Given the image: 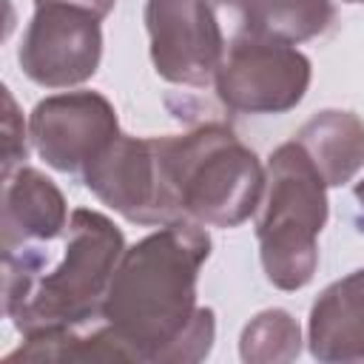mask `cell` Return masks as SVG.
<instances>
[{"instance_id": "cell-1", "label": "cell", "mask_w": 364, "mask_h": 364, "mask_svg": "<svg viewBox=\"0 0 364 364\" xmlns=\"http://www.w3.org/2000/svg\"><path fill=\"white\" fill-rule=\"evenodd\" d=\"M210 256V236L199 222H168L125 247L100 318L119 336L134 361L193 364L216 336L210 307L196 304L199 270Z\"/></svg>"}, {"instance_id": "cell-2", "label": "cell", "mask_w": 364, "mask_h": 364, "mask_svg": "<svg viewBox=\"0 0 364 364\" xmlns=\"http://www.w3.org/2000/svg\"><path fill=\"white\" fill-rule=\"evenodd\" d=\"M125 253L122 230L100 210L77 208L60 259L43 270V250L26 245L3 253V310L20 336L85 327L100 316L111 276Z\"/></svg>"}, {"instance_id": "cell-3", "label": "cell", "mask_w": 364, "mask_h": 364, "mask_svg": "<svg viewBox=\"0 0 364 364\" xmlns=\"http://www.w3.org/2000/svg\"><path fill=\"white\" fill-rule=\"evenodd\" d=\"M162 196L171 222L239 228L256 216L264 193V165L222 122L185 134L154 136Z\"/></svg>"}, {"instance_id": "cell-4", "label": "cell", "mask_w": 364, "mask_h": 364, "mask_svg": "<svg viewBox=\"0 0 364 364\" xmlns=\"http://www.w3.org/2000/svg\"><path fill=\"white\" fill-rule=\"evenodd\" d=\"M327 225V185L304 148L279 145L264 168L256 239L264 279L279 290H301L318 267V233Z\"/></svg>"}, {"instance_id": "cell-5", "label": "cell", "mask_w": 364, "mask_h": 364, "mask_svg": "<svg viewBox=\"0 0 364 364\" xmlns=\"http://www.w3.org/2000/svg\"><path fill=\"white\" fill-rule=\"evenodd\" d=\"M151 63L165 82L213 85L228 46L250 26L247 0H148Z\"/></svg>"}, {"instance_id": "cell-6", "label": "cell", "mask_w": 364, "mask_h": 364, "mask_svg": "<svg viewBox=\"0 0 364 364\" xmlns=\"http://www.w3.org/2000/svg\"><path fill=\"white\" fill-rule=\"evenodd\" d=\"M310 77V60L293 43L247 28L228 46L213 88L230 111L284 114L304 100Z\"/></svg>"}, {"instance_id": "cell-7", "label": "cell", "mask_w": 364, "mask_h": 364, "mask_svg": "<svg viewBox=\"0 0 364 364\" xmlns=\"http://www.w3.org/2000/svg\"><path fill=\"white\" fill-rule=\"evenodd\" d=\"M17 60L23 74L43 88L82 85L102 60V17L71 3H40L26 26Z\"/></svg>"}, {"instance_id": "cell-8", "label": "cell", "mask_w": 364, "mask_h": 364, "mask_svg": "<svg viewBox=\"0 0 364 364\" xmlns=\"http://www.w3.org/2000/svg\"><path fill=\"white\" fill-rule=\"evenodd\" d=\"M117 136V111L97 91L46 97L28 117V139L34 151L46 165L63 173H82Z\"/></svg>"}, {"instance_id": "cell-9", "label": "cell", "mask_w": 364, "mask_h": 364, "mask_svg": "<svg viewBox=\"0 0 364 364\" xmlns=\"http://www.w3.org/2000/svg\"><path fill=\"white\" fill-rule=\"evenodd\" d=\"M85 188L136 225H168L154 136L119 134L85 171Z\"/></svg>"}, {"instance_id": "cell-10", "label": "cell", "mask_w": 364, "mask_h": 364, "mask_svg": "<svg viewBox=\"0 0 364 364\" xmlns=\"http://www.w3.org/2000/svg\"><path fill=\"white\" fill-rule=\"evenodd\" d=\"M68 205L60 188L37 168L20 165L3 179V253L54 242L68 228Z\"/></svg>"}, {"instance_id": "cell-11", "label": "cell", "mask_w": 364, "mask_h": 364, "mask_svg": "<svg viewBox=\"0 0 364 364\" xmlns=\"http://www.w3.org/2000/svg\"><path fill=\"white\" fill-rule=\"evenodd\" d=\"M307 344L324 364L364 361V267L318 293L307 318Z\"/></svg>"}, {"instance_id": "cell-12", "label": "cell", "mask_w": 364, "mask_h": 364, "mask_svg": "<svg viewBox=\"0 0 364 364\" xmlns=\"http://www.w3.org/2000/svg\"><path fill=\"white\" fill-rule=\"evenodd\" d=\"M327 188L350 182L364 168V119L353 111L327 108L310 117L293 136Z\"/></svg>"}, {"instance_id": "cell-13", "label": "cell", "mask_w": 364, "mask_h": 364, "mask_svg": "<svg viewBox=\"0 0 364 364\" xmlns=\"http://www.w3.org/2000/svg\"><path fill=\"white\" fill-rule=\"evenodd\" d=\"M9 361H134L119 336L102 321L91 333L80 327H54L23 336V344L6 355Z\"/></svg>"}, {"instance_id": "cell-14", "label": "cell", "mask_w": 364, "mask_h": 364, "mask_svg": "<svg viewBox=\"0 0 364 364\" xmlns=\"http://www.w3.org/2000/svg\"><path fill=\"white\" fill-rule=\"evenodd\" d=\"M247 6L253 31L293 46L324 34L336 20L333 0H247Z\"/></svg>"}, {"instance_id": "cell-15", "label": "cell", "mask_w": 364, "mask_h": 364, "mask_svg": "<svg viewBox=\"0 0 364 364\" xmlns=\"http://www.w3.org/2000/svg\"><path fill=\"white\" fill-rule=\"evenodd\" d=\"M301 353L299 321L287 310H262L253 316L239 338V355L247 364H284Z\"/></svg>"}, {"instance_id": "cell-16", "label": "cell", "mask_w": 364, "mask_h": 364, "mask_svg": "<svg viewBox=\"0 0 364 364\" xmlns=\"http://www.w3.org/2000/svg\"><path fill=\"white\" fill-rule=\"evenodd\" d=\"M0 128H3V179H6L9 173H14L23 165V159L28 154V148H26L28 128L23 125V117H20L17 102L9 94V88H3V125Z\"/></svg>"}, {"instance_id": "cell-17", "label": "cell", "mask_w": 364, "mask_h": 364, "mask_svg": "<svg viewBox=\"0 0 364 364\" xmlns=\"http://www.w3.org/2000/svg\"><path fill=\"white\" fill-rule=\"evenodd\" d=\"M40 3H71V6H80V9H88V11H94L97 17H108L111 14V9H114V3L117 0H34V6H40Z\"/></svg>"}, {"instance_id": "cell-18", "label": "cell", "mask_w": 364, "mask_h": 364, "mask_svg": "<svg viewBox=\"0 0 364 364\" xmlns=\"http://www.w3.org/2000/svg\"><path fill=\"white\" fill-rule=\"evenodd\" d=\"M355 199H358V205H361V210H364V179L355 185Z\"/></svg>"}, {"instance_id": "cell-19", "label": "cell", "mask_w": 364, "mask_h": 364, "mask_svg": "<svg viewBox=\"0 0 364 364\" xmlns=\"http://www.w3.org/2000/svg\"><path fill=\"white\" fill-rule=\"evenodd\" d=\"M344 3H364V0H344Z\"/></svg>"}]
</instances>
